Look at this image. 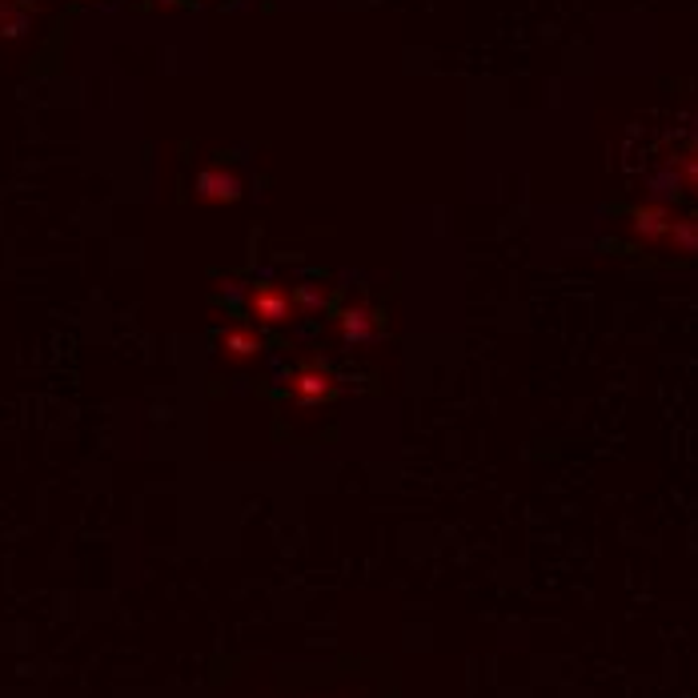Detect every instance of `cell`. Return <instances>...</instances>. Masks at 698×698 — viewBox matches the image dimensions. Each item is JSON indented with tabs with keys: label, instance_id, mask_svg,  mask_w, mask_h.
I'll return each mask as SVG.
<instances>
[{
	"label": "cell",
	"instance_id": "obj_1",
	"mask_svg": "<svg viewBox=\"0 0 698 698\" xmlns=\"http://www.w3.org/2000/svg\"><path fill=\"white\" fill-rule=\"evenodd\" d=\"M250 305V317L262 321V326H285L297 317V302H293L290 290H277V285H257V290L245 297Z\"/></svg>",
	"mask_w": 698,
	"mask_h": 698
},
{
	"label": "cell",
	"instance_id": "obj_2",
	"mask_svg": "<svg viewBox=\"0 0 698 698\" xmlns=\"http://www.w3.org/2000/svg\"><path fill=\"white\" fill-rule=\"evenodd\" d=\"M333 390H338V382H333V373L326 366H302L290 378V394L297 397L302 406L326 402V397H333Z\"/></svg>",
	"mask_w": 698,
	"mask_h": 698
},
{
	"label": "cell",
	"instance_id": "obj_3",
	"mask_svg": "<svg viewBox=\"0 0 698 698\" xmlns=\"http://www.w3.org/2000/svg\"><path fill=\"white\" fill-rule=\"evenodd\" d=\"M378 309H369V305H350V309H342L338 314V338H342L345 345H366L378 338Z\"/></svg>",
	"mask_w": 698,
	"mask_h": 698
},
{
	"label": "cell",
	"instance_id": "obj_4",
	"mask_svg": "<svg viewBox=\"0 0 698 698\" xmlns=\"http://www.w3.org/2000/svg\"><path fill=\"white\" fill-rule=\"evenodd\" d=\"M221 354L229 357V361H250V357L262 354V338L253 330H245V326H233V330L221 333Z\"/></svg>",
	"mask_w": 698,
	"mask_h": 698
},
{
	"label": "cell",
	"instance_id": "obj_5",
	"mask_svg": "<svg viewBox=\"0 0 698 698\" xmlns=\"http://www.w3.org/2000/svg\"><path fill=\"white\" fill-rule=\"evenodd\" d=\"M238 177H225V173H205L201 177V198L205 201H229L238 198Z\"/></svg>",
	"mask_w": 698,
	"mask_h": 698
}]
</instances>
